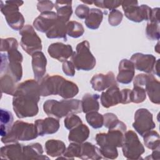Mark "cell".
I'll list each match as a JSON object with an SVG mask.
<instances>
[{"mask_svg": "<svg viewBox=\"0 0 160 160\" xmlns=\"http://www.w3.org/2000/svg\"><path fill=\"white\" fill-rule=\"evenodd\" d=\"M84 29L81 23L71 21L67 24V34L71 38H78L83 35Z\"/></svg>", "mask_w": 160, "mask_h": 160, "instance_id": "cell-38", "label": "cell"}, {"mask_svg": "<svg viewBox=\"0 0 160 160\" xmlns=\"http://www.w3.org/2000/svg\"><path fill=\"white\" fill-rule=\"evenodd\" d=\"M43 109L48 116L61 119L72 113L81 112V101L74 99H64L61 101L48 99L44 102Z\"/></svg>", "mask_w": 160, "mask_h": 160, "instance_id": "cell-3", "label": "cell"}, {"mask_svg": "<svg viewBox=\"0 0 160 160\" xmlns=\"http://www.w3.org/2000/svg\"><path fill=\"white\" fill-rule=\"evenodd\" d=\"M54 6V4L51 1H38L37 4V9L41 13L47 11H51Z\"/></svg>", "mask_w": 160, "mask_h": 160, "instance_id": "cell-45", "label": "cell"}, {"mask_svg": "<svg viewBox=\"0 0 160 160\" xmlns=\"http://www.w3.org/2000/svg\"><path fill=\"white\" fill-rule=\"evenodd\" d=\"M81 152V143H77L72 142L69 144L68 147L66 148L62 157L59 158V159H74V158H79Z\"/></svg>", "mask_w": 160, "mask_h": 160, "instance_id": "cell-39", "label": "cell"}, {"mask_svg": "<svg viewBox=\"0 0 160 160\" xmlns=\"http://www.w3.org/2000/svg\"><path fill=\"white\" fill-rule=\"evenodd\" d=\"M121 6L125 16L132 22L149 21L151 18L152 9L146 4L139 6L137 1H122Z\"/></svg>", "mask_w": 160, "mask_h": 160, "instance_id": "cell-8", "label": "cell"}, {"mask_svg": "<svg viewBox=\"0 0 160 160\" xmlns=\"http://www.w3.org/2000/svg\"><path fill=\"white\" fill-rule=\"evenodd\" d=\"M159 155H160L159 149L153 150V152L151 154V157L148 156V157L146 158V159H147L148 158H150V159H159Z\"/></svg>", "mask_w": 160, "mask_h": 160, "instance_id": "cell-49", "label": "cell"}, {"mask_svg": "<svg viewBox=\"0 0 160 160\" xmlns=\"http://www.w3.org/2000/svg\"><path fill=\"white\" fill-rule=\"evenodd\" d=\"M1 75L0 82L1 93L13 96L17 87L16 86V81L9 74L4 73Z\"/></svg>", "mask_w": 160, "mask_h": 160, "instance_id": "cell-34", "label": "cell"}, {"mask_svg": "<svg viewBox=\"0 0 160 160\" xmlns=\"http://www.w3.org/2000/svg\"><path fill=\"white\" fill-rule=\"evenodd\" d=\"M121 91L118 86H112L101 93V103L105 108H109L121 103Z\"/></svg>", "mask_w": 160, "mask_h": 160, "instance_id": "cell-20", "label": "cell"}, {"mask_svg": "<svg viewBox=\"0 0 160 160\" xmlns=\"http://www.w3.org/2000/svg\"><path fill=\"white\" fill-rule=\"evenodd\" d=\"M119 72L116 81L121 84H129L134 78L135 68L133 63L129 59H123L119 64Z\"/></svg>", "mask_w": 160, "mask_h": 160, "instance_id": "cell-18", "label": "cell"}, {"mask_svg": "<svg viewBox=\"0 0 160 160\" xmlns=\"http://www.w3.org/2000/svg\"><path fill=\"white\" fill-rule=\"evenodd\" d=\"M79 92V88L77 84L66 79L62 81L58 95L64 99H71Z\"/></svg>", "mask_w": 160, "mask_h": 160, "instance_id": "cell-31", "label": "cell"}, {"mask_svg": "<svg viewBox=\"0 0 160 160\" xmlns=\"http://www.w3.org/2000/svg\"><path fill=\"white\" fill-rule=\"evenodd\" d=\"M62 69L63 72L68 76H74L75 75V67L73 63L69 61H66L63 62L62 66Z\"/></svg>", "mask_w": 160, "mask_h": 160, "instance_id": "cell-47", "label": "cell"}, {"mask_svg": "<svg viewBox=\"0 0 160 160\" xmlns=\"http://www.w3.org/2000/svg\"><path fill=\"white\" fill-rule=\"evenodd\" d=\"M102 19L103 12L102 11L99 9L92 8L85 19L84 23L89 29H97L101 24Z\"/></svg>", "mask_w": 160, "mask_h": 160, "instance_id": "cell-30", "label": "cell"}, {"mask_svg": "<svg viewBox=\"0 0 160 160\" xmlns=\"http://www.w3.org/2000/svg\"><path fill=\"white\" fill-rule=\"evenodd\" d=\"M18 48V42L14 38H8L1 39V52H7L9 49L13 48Z\"/></svg>", "mask_w": 160, "mask_h": 160, "instance_id": "cell-44", "label": "cell"}, {"mask_svg": "<svg viewBox=\"0 0 160 160\" xmlns=\"http://www.w3.org/2000/svg\"><path fill=\"white\" fill-rule=\"evenodd\" d=\"M21 36V46L29 55H32L37 51L42 50L41 38L36 32L33 26L29 24L25 25L19 32Z\"/></svg>", "mask_w": 160, "mask_h": 160, "instance_id": "cell-10", "label": "cell"}, {"mask_svg": "<svg viewBox=\"0 0 160 160\" xmlns=\"http://www.w3.org/2000/svg\"><path fill=\"white\" fill-rule=\"evenodd\" d=\"M82 123V122L81 119L78 116L73 113L66 116L64 120V127L68 130H71Z\"/></svg>", "mask_w": 160, "mask_h": 160, "instance_id": "cell-41", "label": "cell"}, {"mask_svg": "<svg viewBox=\"0 0 160 160\" xmlns=\"http://www.w3.org/2000/svg\"><path fill=\"white\" fill-rule=\"evenodd\" d=\"M90 83L95 91L99 92L111 86H118L116 79L112 71H109L106 74L102 73L94 74L90 81Z\"/></svg>", "mask_w": 160, "mask_h": 160, "instance_id": "cell-14", "label": "cell"}, {"mask_svg": "<svg viewBox=\"0 0 160 160\" xmlns=\"http://www.w3.org/2000/svg\"><path fill=\"white\" fill-rule=\"evenodd\" d=\"M89 128L82 123L70 130L68 135V140L69 142L82 143L89 138Z\"/></svg>", "mask_w": 160, "mask_h": 160, "instance_id": "cell-27", "label": "cell"}, {"mask_svg": "<svg viewBox=\"0 0 160 160\" xmlns=\"http://www.w3.org/2000/svg\"><path fill=\"white\" fill-rule=\"evenodd\" d=\"M38 136L34 124L18 120L13 123L9 132L1 137V142L4 144L18 142L19 141H27L36 139Z\"/></svg>", "mask_w": 160, "mask_h": 160, "instance_id": "cell-5", "label": "cell"}, {"mask_svg": "<svg viewBox=\"0 0 160 160\" xmlns=\"http://www.w3.org/2000/svg\"><path fill=\"white\" fill-rule=\"evenodd\" d=\"M122 150L124 156L128 159H139L145 151L138 135L132 130L124 134Z\"/></svg>", "mask_w": 160, "mask_h": 160, "instance_id": "cell-9", "label": "cell"}, {"mask_svg": "<svg viewBox=\"0 0 160 160\" xmlns=\"http://www.w3.org/2000/svg\"><path fill=\"white\" fill-rule=\"evenodd\" d=\"M38 136H43L47 134L56 133L60 128L59 121L54 117H48L44 119H39L35 121Z\"/></svg>", "mask_w": 160, "mask_h": 160, "instance_id": "cell-16", "label": "cell"}, {"mask_svg": "<svg viewBox=\"0 0 160 160\" xmlns=\"http://www.w3.org/2000/svg\"><path fill=\"white\" fill-rule=\"evenodd\" d=\"M66 149L64 142L58 139H49L45 143V151L48 155L52 158L61 156Z\"/></svg>", "mask_w": 160, "mask_h": 160, "instance_id": "cell-28", "label": "cell"}, {"mask_svg": "<svg viewBox=\"0 0 160 160\" xmlns=\"http://www.w3.org/2000/svg\"><path fill=\"white\" fill-rule=\"evenodd\" d=\"M126 129L114 128L108 130V132L98 133L95 139L99 146L100 152L102 158L109 159H114L118 156L117 148L122 147L124 134Z\"/></svg>", "mask_w": 160, "mask_h": 160, "instance_id": "cell-2", "label": "cell"}, {"mask_svg": "<svg viewBox=\"0 0 160 160\" xmlns=\"http://www.w3.org/2000/svg\"><path fill=\"white\" fill-rule=\"evenodd\" d=\"M6 52L1 54V74H9L18 82L22 76V55L18 48L10 49Z\"/></svg>", "mask_w": 160, "mask_h": 160, "instance_id": "cell-4", "label": "cell"}, {"mask_svg": "<svg viewBox=\"0 0 160 160\" xmlns=\"http://www.w3.org/2000/svg\"><path fill=\"white\" fill-rule=\"evenodd\" d=\"M79 158L81 159L98 160L102 158L99 148L89 142L81 143Z\"/></svg>", "mask_w": 160, "mask_h": 160, "instance_id": "cell-26", "label": "cell"}, {"mask_svg": "<svg viewBox=\"0 0 160 160\" xmlns=\"http://www.w3.org/2000/svg\"><path fill=\"white\" fill-rule=\"evenodd\" d=\"M90 9L86 4L78 5L75 10V14L80 19H86L89 12Z\"/></svg>", "mask_w": 160, "mask_h": 160, "instance_id": "cell-46", "label": "cell"}, {"mask_svg": "<svg viewBox=\"0 0 160 160\" xmlns=\"http://www.w3.org/2000/svg\"><path fill=\"white\" fill-rule=\"evenodd\" d=\"M31 64L35 80L39 81L44 76L46 70L47 59L41 51H37L31 55Z\"/></svg>", "mask_w": 160, "mask_h": 160, "instance_id": "cell-19", "label": "cell"}, {"mask_svg": "<svg viewBox=\"0 0 160 160\" xmlns=\"http://www.w3.org/2000/svg\"><path fill=\"white\" fill-rule=\"evenodd\" d=\"M12 96V108L18 118L34 117L38 114V103L41 96L38 81L27 79L21 82Z\"/></svg>", "mask_w": 160, "mask_h": 160, "instance_id": "cell-1", "label": "cell"}, {"mask_svg": "<svg viewBox=\"0 0 160 160\" xmlns=\"http://www.w3.org/2000/svg\"><path fill=\"white\" fill-rule=\"evenodd\" d=\"M104 124L103 126L108 129L114 128H122L127 129L126 124L119 121L118 117L114 113L107 112L103 115Z\"/></svg>", "mask_w": 160, "mask_h": 160, "instance_id": "cell-36", "label": "cell"}, {"mask_svg": "<svg viewBox=\"0 0 160 160\" xmlns=\"http://www.w3.org/2000/svg\"><path fill=\"white\" fill-rule=\"evenodd\" d=\"M43 149L40 143L35 142L27 146H24V159H49V158L43 155Z\"/></svg>", "mask_w": 160, "mask_h": 160, "instance_id": "cell-25", "label": "cell"}, {"mask_svg": "<svg viewBox=\"0 0 160 160\" xmlns=\"http://www.w3.org/2000/svg\"><path fill=\"white\" fill-rule=\"evenodd\" d=\"M142 137L144 145L148 149L152 151L159 149L160 138L157 131L151 130L146 132Z\"/></svg>", "mask_w": 160, "mask_h": 160, "instance_id": "cell-35", "label": "cell"}, {"mask_svg": "<svg viewBox=\"0 0 160 160\" xmlns=\"http://www.w3.org/2000/svg\"><path fill=\"white\" fill-rule=\"evenodd\" d=\"M130 61L133 63L134 68L137 70L150 74L152 72L156 59L152 54L136 52L132 55Z\"/></svg>", "mask_w": 160, "mask_h": 160, "instance_id": "cell-13", "label": "cell"}, {"mask_svg": "<svg viewBox=\"0 0 160 160\" xmlns=\"http://www.w3.org/2000/svg\"><path fill=\"white\" fill-rule=\"evenodd\" d=\"M71 61L78 71H91L95 67L96 58L90 51L89 42L88 41H83L78 44Z\"/></svg>", "mask_w": 160, "mask_h": 160, "instance_id": "cell-6", "label": "cell"}, {"mask_svg": "<svg viewBox=\"0 0 160 160\" xmlns=\"http://www.w3.org/2000/svg\"><path fill=\"white\" fill-rule=\"evenodd\" d=\"M64 78L59 75L46 74L38 82L40 95L43 97L58 95L60 88Z\"/></svg>", "mask_w": 160, "mask_h": 160, "instance_id": "cell-12", "label": "cell"}, {"mask_svg": "<svg viewBox=\"0 0 160 160\" xmlns=\"http://www.w3.org/2000/svg\"><path fill=\"white\" fill-rule=\"evenodd\" d=\"M56 12L47 11L41 13L33 21L34 28L38 31L46 33L57 20Z\"/></svg>", "mask_w": 160, "mask_h": 160, "instance_id": "cell-17", "label": "cell"}, {"mask_svg": "<svg viewBox=\"0 0 160 160\" xmlns=\"http://www.w3.org/2000/svg\"><path fill=\"white\" fill-rule=\"evenodd\" d=\"M145 91L149 96L150 101L154 104L160 103V83L154 77L153 75L149 74L147 75L144 83Z\"/></svg>", "mask_w": 160, "mask_h": 160, "instance_id": "cell-22", "label": "cell"}, {"mask_svg": "<svg viewBox=\"0 0 160 160\" xmlns=\"http://www.w3.org/2000/svg\"><path fill=\"white\" fill-rule=\"evenodd\" d=\"M122 13L117 9L111 10L108 16V22L112 26H117L122 20Z\"/></svg>", "mask_w": 160, "mask_h": 160, "instance_id": "cell-43", "label": "cell"}, {"mask_svg": "<svg viewBox=\"0 0 160 160\" xmlns=\"http://www.w3.org/2000/svg\"><path fill=\"white\" fill-rule=\"evenodd\" d=\"M48 52L52 58L63 62L72 56L73 50L71 45L58 42L49 46Z\"/></svg>", "mask_w": 160, "mask_h": 160, "instance_id": "cell-15", "label": "cell"}, {"mask_svg": "<svg viewBox=\"0 0 160 160\" xmlns=\"http://www.w3.org/2000/svg\"><path fill=\"white\" fill-rule=\"evenodd\" d=\"M159 10V8L152 9L151 16L149 20V22H148L146 28V36L152 41L159 40L160 38Z\"/></svg>", "mask_w": 160, "mask_h": 160, "instance_id": "cell-23", "label": "cell"}, {"mask_svg": "<svg viewBox=\"0 0 160 160\" xmlns=\"http://www.w3.org/2000/svg\"><path fill=\"white\" fill-rule=\"evenodd\" d=\"M122 1H111V0H100L94 1L93 4L99 8L103 9H108L109 10L116 9L121 5Z\"/></svg>", "mask_w": 160, "mask_h": 160, "instance_id": "cell-42", "label": "cell"}, {"mask_svg": "<svg viewBox=\"0 0 160 160\" xmlns=\"http://www.w3.org/2000/svg\"><path fill=\"white\" fill-rule=\"evenodd\" d=\"M159 59H158L156 61L154 66V68H153V71H152V72L154 74H156L158 76H159Z\"/></svg>", "mask_w": 160, "mask_h": 160, "instance_id": "cell-50", "label": "cell"}, {"mask_svg": "<svg viewBox=\"0 0 160 160\" xmlns=\"http://www.w3.org/2000/svg\"><path fill=\"white\" fill-rule=\"evenodd\" d=\"M68 22V20L58 16L54 25L46 32V37L49 39L62 38L64 41H66L67 24Z\"/></svg>", "mask_w": 160, "mask_h": 160, "instance_id": "cell-24", "label": "cell"}, {"mask_svg": "<svg viewBox=\"0 0 160 160\" xmlns=\"http://www.w3.org/2000/svg\"><path fill=\"white\" fill-rule=\"evenodd\" d=\"M0 115V122H1V131L0 134L1 137L6 136L9 131L13 124L14 118L11 112L1 109Z\"/></svg>", "mask_w": 160, "mask_h": 160, "instance_id": "cell-32", "label": "cell"}, {"mask_svg": "<svg viewBox=\"0 0 160 160\" xmlns=\"http://www.w3.org/2000/svg\"><path fill=\"white\" fill-rule=\"evenodd\" d=\"M71 1H56L54 7L58 17L64 18L69 21L72 13Z\"/></svg>", "mask_w": 160, "mask_h": 160, "instance_id": "cell-33", "label": "cell"}, {"mask_svg": "<svg viewBox=\"0 0 160 160\" xmlns=\"http://www.w3.org/2000/svg\"><path fill=\"white\" fill-rule=\"evenodd\" d=\"M24 146L18 142L7 144L1 148V158L8 160H22Z\"/></svg>", "mask_w": 160, "mask_h": 160, "instance_id": "cell-21", "label": "cell"}, {"mask_svg": "<svg viewBox=\"0 0 160 160\" xmlns=\"http://www.w3.org/2000/svg\"><path fill=\"white\" fill-rule=\"evenodd\" d=\"M121 103L125 104L131 102V89H123L121 91Z\"/></svg>", "mask_w": 160, "mask_h": 160, "instance_id": "cell-48", "label": "cell"}, {"mask_svg": "<svg viewBox=\"0 0 160 160\" xmlns=\"http://www.w3.org/2000/svg\"><path fill=\"white\" fill-rule=\"evenodd\" d=\"M86 119L87 122L94 129L102 128L104 124L103 115L98 111H91L86 113Z\"/></svg>", "mask_w": 160, "mask_h": 160, "instance_id": "cell-37", "label": "cell"}, {"mask_svg": "<svg viewBox=\"0 0 160 160\" xmlns=\"http://www.w3.org/2000/svg\"><path fill=\"white\" fill-rule=\"evenodd\" d=\"M22 1H1L0 9L9 26L15 31H20L24 26V18L19 8L23 4Z\"/></svg>", "mask_w": 160, "mask_h": 160, "instance_id": "cell-7", "label": "cell"}, {"mask_svg": "<svg viewBox=\"0 0 160 160\" xmlns=\"http://www.w3.org/2000/svg\"><path fill=\"white\" fill-rule=\"evenodd\" d=\"M82 2H84V3L86 5V4H93V2H94V1H82Z\"/></svg>", "mask_w": 160, "mask_h": 160, "instance_id": "cell-51", "label": "cell"}, {"mask_svg": "<svg viewBox=\"0 0 160 160\" xmlns=\"http://www.w3.org/2000/svg\"><path fill=\"white\" fill-rule=\"evenodd\" d=\"M146 98V92L143 87L134 86L131 90V102L136 104L142 102Z\"/></svg>", "mask_w": 160, "mask_h": 160, "instance_id": "cell-40", "label": "cell"}, {"mask_svg": "<svg viewBox=\"0 0 160 160\" xmlns=\"http://www.w3.org/2000/svg\"><path fill=\"white\" fill-rule=\"evenodd\" d=\"M99 96L97 94H85L81 100L82 111L86 114L91 111H98L99 109Z\"/></svg>", "mask_w": 160, "mask_h": 160, "instance_id": "cell-29", "label": "cell"}, {"mask_svg": "<svg viewBox=\"0 0 160 160\" xmlns=\"http://www.w3.org/2000/svg\"><path fill=\"white\" fill-rule=\"evenodd\" d=\"M132 127L142 137L146 132L156 127L152 119V114L147 109H138L134 114V121L132 123Z\"/></svg>", "mask_w": 160, "mask_h": 160, "instance_id": "cell-11", "label": "cell"}]
</instances>
